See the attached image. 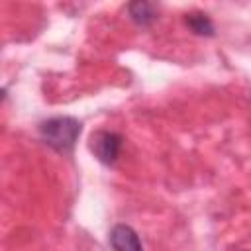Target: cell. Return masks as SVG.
<instances>
[{
  "mask_svg": "<svg viewBox=\"0 0 251 251\" xmlns=\"http://www.w3.org/2000/svg\"><path fill=\"white\" fill-rule=\"evenodd\" d=\"M122 147H124V137L116 131H110V129L94 131L90 135V141H88V149L92 151V155L102 165H108V167H112L120 159Z\"/></svg>",
  "mask_w": 251,
  "mask_h": 251,
  "instance_id": "2",
  "label": "cell"
},
{
  "mask_svg": "<svg viewBox=\"0 0 251 251\" xmlns=\"http://www.w3.org/2000/svg\"><path fill=\"white\" fill-rule=\"evenodd\" d=\"M184 24H186V27L194 35H200V37H214L216 35L214 22L204 12H190V14H186L184 16Z\"/></svg>",
  "mask_w": 251,
  "mask_h": 251,
  "instance_id": "5",
  "label": "cell"
},
{
  "mask_svg": "<svg viewBox=\"0 0 251 251\" xmlns=\"http://www.w3.org/2000/svg\"><path fill=\"white\" fill-rule=\"evenodd\" d=\"M126 10H127L129 20H131L135 25H139V27H149V25H153V24L157 22V18H159V8H157V4L145 2V0L129 2V4L126 6Z\"/></svg>",
  "mask_w": 251,
  "mask_h": 251,
  "instance_id": "4",
  "label": "cell"
},
{
  "mask_svg": "<svg viewBox=\"0 0 251 251\" xmlns=\"http://www.w3.org/2000/svg\"><path fill=\"white\" fill-rule=\"evenodd\" d=\"M108 243L114 251H143V243H141L137 231L127 224L112 226V229L108 233Z\"/></svg>",
  "mask_w": 251,
  "mask_h": 251,
  "instance_id": "3",
  "label": "cell"
},
{
  "mask_svg": "<svg viewBox=\"0 0 251 251\" xmlns=\"http://www.w3.org/2000/svg\"><path fill=\"white\" fill-rule=\"evenodd\" d=\"M37 129L41 139L49 147H53L59 153H71L80 135L82 124L73 116H53L43 120L37 126Z\"/></svg>",
  "mask_w": 251,
  "mask_h": 251,
  "instance_id": "1",
  "label": "cell"
}]
</instances>
